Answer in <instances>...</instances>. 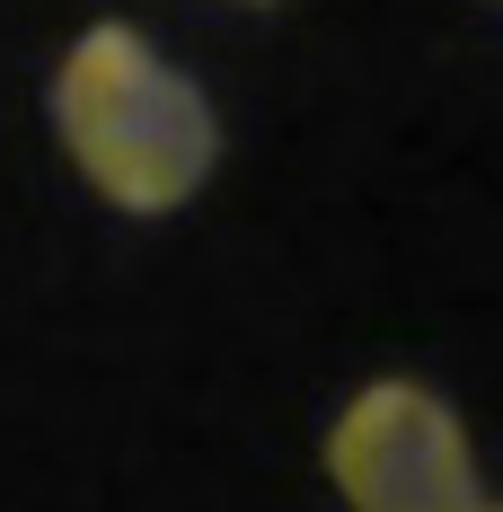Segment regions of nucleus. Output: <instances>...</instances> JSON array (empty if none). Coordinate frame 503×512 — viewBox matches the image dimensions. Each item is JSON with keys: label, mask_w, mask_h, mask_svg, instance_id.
<instances>
[{"label": "nucleus", "mask_w": 503, "mask_h": 512, "mask_svg": "<svg viewBox=\"0 0 503 512\" xmlns=\"http://www.w3.org/2000/svg\"><path fill=\"white\" fill-rule=\"evenodd\" d=\"M53 124L115 212H177L221 159L212 98L133 27H89L53 71Z\"/></svg>", "instance_id": "f257e3e1"}, {"label": "nucleus", "mask_w": 503, "mask_h": 512, "mask_svg": "<svg viewBox=\"0 0 503 512\" xmlns=\"http://www.w3.org/2000/svg\"><path fill=\"white\" fill-rule=\"evenodd\" d=\"M327 477L353 512H495L468 424L424 380H371L327 433Z\"/></svg>", "instance_id": "f03ea898"}]
</instances>
